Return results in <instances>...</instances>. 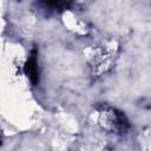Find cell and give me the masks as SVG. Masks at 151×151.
I'll return each instance as SVG.
<instances>
[{
	"mask_svg": "<svg viewBox=\"0 0 151 151\" xmlns=\"http://www.w3.org/2000/svg\"><path fill=\"white\" fill-rule=\"evenodd\" d=\"M41 2H44L46 6H51V7H61L65 5V0H40Z\"/></svg>",
	"mask_w": 151,
	"mask_h": 151,
	"instance_id": "cell-2",
	"label": "cell"
},
{
	"mask_svg": "<svg viewBox=\"0 0 151 151\" xmlns=\"http://www.w3.org/2000/svg\"><path fill=\"white\" fill-rule=\"evenodd\" d=\"M25 72H26L27 77L29 78L32 84L35 85L39 81V71H38V66H37V58H35V52L34 51L28 57V59L25 64Z\"/></svg>",
	"mask_w": 151,
	"mask_h": 151,
	"instance_id": "cell-1",
	"label": "cell"
}]
</instances>
